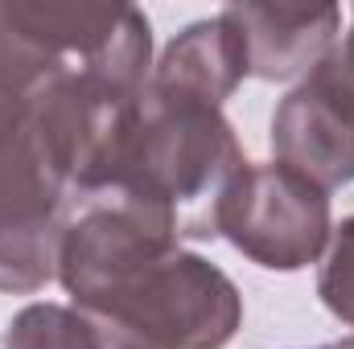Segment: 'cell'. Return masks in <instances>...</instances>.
Wrapping results in <instances>:
<instances>
[{
    "label": "cell",
    "instance_id": "obj_1",
    "mask_svg": "<svg viewBox=\"0 0 354 349\" xmlns=\"http://www.w3.org/2000/svg\"><path fill=\"white\" fill-rule=\"evenodd\" d=\"M248 169L223 107L145 87L111 185H128L177 214L181 239H218V210Z\"/></svg>",
    "mask_w": 354,
    "mask_h": 349
},
{
    "label": "cell",
    "instance_id": "obj_8",
    "mask_svg": "<svg viewBox=\"0 0 354 349\" xmlns=\"http://www.w3.org/2000/svg\"><path fill=\"white\" fill-rule=\"evenodd\" d=\"M243 79H248L243 37L223 12H214V17L189 21L161 50V58L153 62L145 87L223 107L235 90L243 87Z\"/></svg>",
    "mask_w": 354,
    "mask_h": 349
},
{
    "label": "cell",
    "instance_id": "obj_11",
    "mask_svg": "<svg viewBox=\"0 0 354 349\" xmlns=\"http://www.w3.org/2000/svg\"><path fill=\"white\" fill-rule=\"evenodd\" d=\"M317 70L342 90V99L354 107V8H351V29L338 37V46L330 50V58H326Z\"/></svg>",
    "mask_w": 354,
    "mask_h": 349
},
{
    "label": "cell",
    "instance_id": "obj_9",
    "mask_svg": "<svg viewBox=\"0 0 354 349\" xmlns=\"http://www.w3.org/2000/svg\"><path fill=\"white\" fill-rule=\"evenodd\" d=\"M0 349H99V337L75 304L37 300L4 325Z\"/></svg>",
    "mask_w": 354,
    "mask_h": 349
},
{
    "label": "cell",
    "instance_id": "obj_10",
    "mask_svg": "<svg viewBox=\"0 0 354 349\" xmlns=\"http://www.w3.org/2000/svg\"><path fill=\"white\" fill-rule=\"evenodd\" d=\"M317 296L330 317L354 329V214L330 230V243L317 267Z\"/></svg>",
    "mask_w": 354,
    "mask_h": 349
},
{
    "label": "cell",
    "instance_id": "obj_3",
    "mask_svg": "<svg viewBox=\"0 0 354 349\" xmlns=\"http://www.w3.org/2000/svg\"><path fill=\"white\" fill-rule=\"evenodd\" d=\"M111 58H153V25L136 4L0 0V99Z\"/></svg>",
    "mask_w": 354,
    "mask_h": 349
},
{
    "label": "cell",
    "instance_id": "obj_12",
    "mask_svg": "<svg viewBox=\"0 0 354 349\" xmlns=\"http://www.w3.org/2000/svg\"><path fill=\"white\" fill-rule=\"evenodd\" d=\"M313 349H354V337H342V341H330V346H313Z\"/></svg>",
    "mask_w": 354,
    "mask_h": 349
},
{
    "label": "cell",
    "instance_id": "obj_7",
    "mask_svg": "<svg viewBox=\"0 0 354 349\" xmlns=\"http://www.w3.org/2000/svg\"><path fill=\"white\" fill-rule=\"evenodd\" d=\"M223 17L239 29L248 54V79L292 83L309 79L342 37V8L317 4H227Z\"/></svg>",
    "mask_w": 354,
    "mask_h": 349
},
{
    "label": "cell",
    "instance_id": "obj_2",
    "mask_svg": "<svg viewBox=\"0 0 354 349\" xmlns=\"http://www.w3.org/2000/svg\"><path fill=\"white\" fill-rule=\"evenodd\" d=\"M71 304L91 321L99 349H227L243 329L235 279L181 247Z\"/></svg>",
    "mask_w": 354,
    "mask_h": 349
},
{
    "label": "cell",
    "instance_id": "obj_5",
    "mask_svg": "<svg viewBox=\"0 0 354 349\" xmlns=\"http://www.w3.org/2000/svg\"><path fill=\"white\" fill-rule=\"evenodd\" d=\"M177 247L181 230L169 206L128 185H103L75 206L62 230L58 283L66 288L71 300H87L120 275L136 271L140 263L161 259Z\"/></svg>",
    "mask_w": 354,
    "mask_h": 349
},
{
    "label": "cell",
    "instance_id": "obj_4",
    "mask_svg": "<svg viewBox=\"0 0 354 349\" xmlns=\"http://www.w3.org/2000/svg\"><path fill=\"white\" fill-rule=\"evenodd\" d=\"M330 230V193L280 161H248L218 210V239L264 271H305L322 259Z\"/></svg>",
    "mask_w": 354,
    "mask_h": 349
},
{
    "label": "cell",
    "instance_id": "obj_6",
    "mask_svg": "<svg viewBox=\"0 0 354 349\" xmlns=\"http://www.w3.org/2000/svg\"><path fill=\"white\" fill-rule=\"evenodd\" d=\"M272 152L326 193L354 181V107L322 70L301 79L272 111Z\"/></svg>",
    "mask_w": 354,
    "mask_h": 349
}]
</instances>
